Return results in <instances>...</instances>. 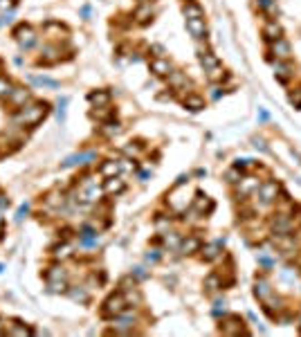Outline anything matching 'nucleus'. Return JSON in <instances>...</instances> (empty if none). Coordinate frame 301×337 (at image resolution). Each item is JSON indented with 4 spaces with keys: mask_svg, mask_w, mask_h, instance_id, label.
I'll return each mask as SVG.
<instances>
[{
    "mask_svg": "<svg viewBox=\"0 0 301 337\" xmlns=\"http://www.w3.org/2000/svg\"><path fill=\"white\" fill-rule=\"evenodd\" d=\"M47 112H50V106L45 101H32V104L18 108V112L14 115V124L25 128H34L36 124H41L45 119Z\"/></svg>",
    "mask_w": 301,
    "mask_h": 337,
    "instance_id": "f257e3e1",
    "label": "nucleus"
},
{
    "mask_svg": "<svg viewBox=\"0 0 301 337\" xmlns=\"http://www.w3.org/2000/svg\"><path fill=\"white\" fill-rule=\"evenodd\" d=\"M126 306H128V301H126V297H124V292H115L101 306V317L104 319H115V317H119L126 310Z\"/></svg>",
    "mask_w": 301,
    "mask_h": 337,
    "instance_id": "f03ea898",
    "label": "nucleus"
},
{
    "mask_svg": "<svg viewBox=\"0 0 301 337\" xmlns=\"http://www.w3.org/2000/svg\"><path fill=\"white\" fill-rule=\"evenodd\" d=\"M295 218L290 214H285V211H279V214H274V218L270 221V229H272L274 236H285V234H292L295 232Z\"/></svg>",
    "mask_w": 301,
    "mask_h": 337,
    "instance_id": "7ed1b4c3",
    "label": "nucleus"
},
{
    "mask_svg": "<svg viewBox=\"0 0 301 337\" xmlns=\"http://www.w3.org/2000/svg\"><path fill=\"white\" fill-rule=\"evenodd\" d=\"M189 203H191V198L187 193L185 185H175V189L169 193V207L173 211H182L189 207Z\"/></svg>",
    "mask_w": 301,
    "mask_h": 337,
    "instance_id": "20e7f679",
    "label": "nucleus"
},
{
    "mask_svg": "<svg viewBox=\"0 0 301 337\" xmlns=\"http://www.w3.org/2000/svg\"><path fill=\"white\" fill-rule=\"evenodd\" d=\"M14 38L18 41V45L23 47V50H29V47L36 43V32L29 25H18L14 29Z\"/></svg>",
    "mask_w": 301,
    "mask_h": 337,
    "instance_id": "39448f33",
    "label": "nucleus"
},
{
    "mask_svg": "<svg viewBox=\"0 0 301 337\" xmlns=\"http://www.w3.org/2000/svg\"><path fill=\"white\" fill-rule=\"evenodd\" d=\"M279 193H281V187L279 182H263L259 187V196H261V203L263 205H272L279 200Z\"/></svg>",
    "mask_w": 301,
    "mask_h": 337,
    "instance_id": "423d86ee",
    "label": "nucleus"
},
{
    "mask_svg": "<svg viewBox=\"0 0 301 337\" xmlns=\"http://www.w3.org/2000/svg\"><path fill=\"white\" fill-rule=\"evenodd\" d=\"M270 54H272V56H277V61H290V56H292L290 43L285 41L283 36H281V38H277V41H272V45H270Z\"/></svg>",
    "mask_w": 301,
    "mask_h": 337,
    "instance_id": "0eeeda50",
    "label": "nucleus"
},
{
    "mask_svg": "<svg viewBox=\"0 0 301 337\" xmlns=\"http://www.w3.org/2000/svg\"><path fill=\"white\" fill-rule=\"evenodd\" d=\"M220 333H225V335H241V333H247L243 326V319L236 317V315H229L223 324H220Z\"/></svg>",
    "mask_w": 301,
    "mask_h": 337,
    "instance_id": "6e6552de",
    "label": "nucleus"
},
{
    "mask_svg": "<svg viewBox=\"0 0 301 337\" xmlns=\"http://www.w3.org/2000/svg\"><path fill=\"white\" fill-rule=\"evenodd\" d=\"M254 295H256V299L259 301H270L274 297V292H272V285H270V281L265 279V277H256V281H254Z\"/></svg>",
    "mask_w": 301,
    "mask_h": 337,
    "instance_id": "1a4fd4ad",
    "label": "nucleus"
},
{
    "mask_svg": "<svg viewBox=\"0 0 301 337\" xmlns=\"http://www.w3.org/2000/svg\"><path fill=\"white\" fill-rule=\"evenodd\" d=\"M150 72L155 76H169L171 72H173V65H171V61L169 58H162V56H155L153 61L149 63Z\"/></svg>",
    "mask_w": 301,
    "mask_h": 337,
    "instance_id": "9d476101",
    "label": "nucleus"
},
{
    "mask_svg": "<svg viewBox=\"0 0 301 337\" xmlns=\"http://www.w3.org/2000/svg\"><path fill=\"white\" fill-rule=\"evenodd\" d=\"M187 32L196 38V41H200V38H205V34H207V25H205V18H187Z\"/></svg>",
    "mask_w": 301,
    "mask_h": 337,
    "instance_id": "9b49d317",
    "label": "nucleus"
},
{
    "mask_svg": "<svg viewBox=\"0 0 301 337\" xmlns=\"http://www.w3.org/2000/svg\"><path fill=\"white\" fill-rule=\"evenodd\" d=\"M263 36H265L270 43L283 36V29H281V25L277 23V18H267V23L263 25Z\"/></svg>",
    "mask_w": 301,
    "mask_h": 337,
    "instance_id": "f8f14e48",
    "label": "nucleus"
},
{
    "mask_svg": "<svg viewBox=\"0 0 301 337\" xmlns=\"http://www.w3.org/2000/svg\"><path fill=\"white\" fill-rule=\"evenodd\" d=\"M259 178H254V175H245V178H241L238 180V193H243V196H249V193L259 191Z\"/></svg>",
    "mask_w": 301,
    "mask_h": 337,
    "instance_id": "ddd939ff",
    "label": "nucleus"
},
{
    "mask_svg": "<svg viewBox=\"0 0 301 337\" xmlns=\"http://www.w3.org/2000/svg\"><path fill=\"white\" fill-rule=\"evenodd\" d=\"M198 61H200V65L205 68V72H211V70H216V68L220 65L218 56H216L211 50H203V52L198 54Z\"/></svg>",
    "mask_w": 301,
    "mask_h": 337,
    "instance_id": "4468645a",
    "label": "nucleus"
},
{
    "mask_svg": "<svg viewBox=\"0 0 301 337\" xmlns=\"http://www.w3.org/2000/svg\"><path fill=\"white\" fill-rule=\"evenodd\" d=\"M193 207H196L198 214H211L214 211V200L207 196V193H196V200H193Z\"/></svg>",
    "mask_w": 301,
    "mask_h": 337,
    "instance_id": "2eb2a0df",
    "label": "nucleus"
},
{
    "mask_svg": "<svg viewBox=\"0 0 301 337\" xmlns=\"http://www.w3.org/2000/svg\"><path fill=\"white\" fill-rule=\"evenodd\" d=\"M292 75H295V68L290 61H274V76L279 81H288Z\"/></svg>",
    "mask_w": 301,
    "mask_h": 337,
    "instance_id": "dca6fc26",
    "label": "nucleus"
},
{
    "mask_svg": "<svg viewBox=\"0 0 301 337\" xmlns=\"http://www.w3.org/2000/svg\"><path fill=\"white\" fill-rule=\"evenodd\" d=\"M124 189H126V182H124L122 178H117V175H113V178H106L104 193H108V196H117V193H122Z\"/></svg>",
    "mask_w": 301,
    "mask_h": 337,
    "instance_id": "f3484780",
    "label": "nucleus"
},
{
    "mask_svg": "<svg viewBox=\"0 0 301 337\" xmlns=\"http://www.w3.org/2000/svg\"><path fill=\"white\" fill-rule=\"evenodd\" d=\"M200 247H203V241L198 239V236H187L185 241H180L182 254H196V252H200Z\"/></svg>",
    "mask_w": 301,
    "mask_h": 337,
    "instance_id": "a211bd4d",
    "label": "nucleus"
},
{
    "mask_svg": "<svg viewBox=\"0 0 301 337\" xmlns=\"http://www.w3.org/2000/svg\"><path fill=\"white\" fill-rule=\"evenodd\" d=\"M94 157H97V153H94V151L76 153V155H70L68 160H65L63 167H75V164H88V162H93Z\"/></svg>",
    "mask_w": 301,
    "mask_h": 337,
    "instance_id": "6ab92c4d",
    "label": "nucleus"
},
{
    "mask_svg": "<svg viewBox=\"0 0 301 337\" xmlns=\"http://www.w3.org/2000/svg\"><path fill=\"white\" fill-rule=\"evenodd\" d=\"M124 168V164L122 162H117V160H106L104 164H101V175L104 178H113V175H119V171Z\"/></svg>",
    "mask_w": 301,
    "mask_h": 337,
    "instance_id": "aec40b11",
    "label": "nucleus"
},
{
    "mask_svg": "<svg viewBox=\"0 0 301 337\" xmlns=\"http://www.w3.org/2000/svg\"><path fill=\"white\" fill-rule=\"evenodd\" d=\"M88 101H90L94 108L108 106L110 104V93H108V90H97V93H90V94H88Z\"/></svg>",
    "mask_w": 301,
    "mask_h": 337,
    "instance_id": "412c9836",
    "label": "nucleus"
},
{
    "mask_svg": "<svg viewBox=\"0 0 301 337\" xmlns=\"http://www.w3.org/2000/svg\"><path fill=\"white\" fill-rule=\"evenodd\" d=\"M200 256H203L205 261H216L220 256V243L216 241V243H207L200 247Z\"/></svg>",
    "mask_w": 301,
    "mask_h": 337,
    "instance_id": "4be33fe9",
    "label": "nucleus"
},
{
    "mask_svg": "<svg viewBox=\"0 0 301 337\" xmlns=\"http://www.w3.org/2000/svg\"><path fill=\"white\" fill-rule=\"evenodd\" d=\"M7 99H9L12 104H16L18 108H20V106H25V101L29 99V93H27V90H23V88H14L12 94H9Z\"/></svg>",
    "mask_w": 301,
    "mask_h": 337,
    "instance_id": "5701e85b",
    "label": "nucleus"
},
{
    "mask_svg": "<svg viewBox=\"0 0 301 337\" xmlns=\"http://www.w3.org/2000/svg\"><path fill=\"white\" fill-rule=\"evenodd\" d=\"M185 18H205L203 7L198 5V2H193V0H189L185 5Z\"/></svg>",
    "mask_w": 301,
    "mask_h": 337,
    "instance_id": "b1692460",
    "label": "nucleus"
},
{
    "mask_svg": "<svg viewBox=\"0 0 301 337\" xmlns=\"http://www.w3.org/2000/svg\"><path fill=\"white\" fill-rule=\"evenodd\" d=\"M7 335L9 337H23V335H32V331H29L27 326L25 324H20V321H14L12 326H9V328H7Z\"/></svg>",
    "mask_w": 301,
    "mask_h": 337,
    "instance_id": "393cba45",
    "label": "nucleus"
},
{
    "mask_svg": "<svg viewBox=\"0 0 301 337\" xmlns=\"http://www.w3.org/2000/svg\"><path fill=\"white\" fill-rule=\"evenodd\" d=\"M185 106L189 111H203L205 108V99L198 97V94H187L185 97Z\"/></svg>",
    "mask_w": 301,
    "mask_h": 337,
    "instance_id": "a878e982",
    "label": "nucleus"
},
{
    "mask_svg": "<svg viewBox=\"0 0 301 337\" xmlns=\"http://www.w3.org/2000/svg\"><path fill=\"white\" fill-rule=\"evenodd\" d=\"M65 277H68V272H65V270H63L61 265H52V267H50V270L45 272L47 283H50V281H61V279H65Z\"/></svg>",
    "mask_w": 301,
    "mask_h": 337,
    "instance_id": "bb28decb",
    "label": "nucleus"
},
{
    "mask_svg": "<svg viewBox=\"0 0 301 337\" xmlns=\"http://www.w3.org/2000/svg\"><path fill=\"white\" fill-rule=\"evenodd\" d=\"M58 47H45V50H43V56H41V63H45V65H50V63H56L58 61Z\"/></svg>",
    "mask_w": 301,
    "mask_h": 337,
    "instance_id": "cd10ccee",
    "label": "nucleus"
},
{
    "mask_svg": "<svg viewBox=\"0 0 301 337\" xmlns=\"http://www.w3.org/2000/svg\"><path fill=\"white\" fill-rule=\"evenodd\" d=\"M45 34H56L54 38H65V36H68V29H65L61 23H47L45 25Z\"/></svg>",
    "mask_w": 301,
    "mask_h": 337,
    "instance_id": "c85d7f7f",
    "label": "nucleus"
},
{
    "mask_svg": "<svg viewBox=\"0 0 301 337\" xmlns=\"http://www.w3.org/2000/svg\"><path fill=\"white\" fill-rule=\"evenodd\" d=\"M256 7L263 14H267V16H274L277 14V0H256Z\"/></svg>",
    "mask_w": 301,
    "mask_h": 337,
    "instance_id": "c756f323",
    "label": "nucleus"
},
{
    "mask_svg": "<svg viewBox=\"0 0 301 337\" xmlns=\"http://www.w3.org/2000/svg\"><path fill=\"white\" fill-rule=\"evenodd\" d=\"M135 18H137V23H142V25H146L150 20V18H153V9H150L149 5H142L137 9V12H135Z\"/></svg>",
    "mask_w": 301,
    "mask_h": 337,
    "instance_id": "7c9ffc66",
    "label": "nucleus"
},
{
    "mask_svg": "<svg viewBox=\"0 0 301 337\" xmlns=\"http://www.w3.org/2000/svg\"><path fill=\"white\" fill-rule=\"evenodd\" d=\"M218 288H223L220 277H218V274H209L207 279H205V290H207V292H216Z\"/></svg>",
    "mask_w": 301,
    "mask_h": 337,
    "instance_id": "2f4dec72",
    "label": "nucleus"
},
{
    "mask_svg": "<svg viewBox=\"0 0 301 337\" xmlns=\"http://www.w3.org/2000/svg\"><path fill=\"white\" fill-rule=\"evenodd\" d=\"M68 295L72 297L75 301H79V303H86L88 299H90V297H88V292L83 290V288H79V285H76V288H70V292H68Z\"/></svg>",
    "mask_w": 301,
    "mask_h": 337,
    "instance_id": "473e14b6",
    "label": "nucleus"
},
{
    "mask_svg": "<svg viewBox=\"0 0 301 337\" xmlns=\"http://www.w3.org/2000/svg\"><path fill=\"white\" fill-rule=\"evenodd\" d=\"M12 90H14L12 81H9L7 76H2V75H0V99L9 97V94H12Z\"/></svg>",
    "mask_w": 301,
    "mask_h": 337,
    "instance_id": "72a5a7b5",
    "label": "nucleus"
},
{
    "mask_svg": "<svg viewBox=\"0 0 301 337\" xmlns=\"http://www.w3.org/2000/svg\"><path fill=\"white\" fill-rule=\"evenodd\" d=\"M162 241H164V245H167V247H178L182 239H180V236H178L175 232H167V234L162 236Z\"/></svg>",
    "mask_w": 301,
    "mask_h": 337,
    "instance_id": "f704fd0d",
    "label": "nucleus"
},
{
    "mask_svg": "<svg viewBox=\"0 0 301 337\" xmlns=\"http://www.w3.org/2000/svg\"><path fill=\"white\" fill-rule=\"evenodd\" d=\"M241 178H243V175H241V168H236V167H232V168H229V171L225 173V180H227V182H232V185H234V182H238Z\"/></svg>",
    "mask_w": 301,
    "mask_h": 337,
    "instance_id": "c9c22d12",
    "label": "nucleus"
},
{
    "mask_svg": "<svg viewBox=\"0 0 301 337\" xmlns=\"http://www.w3.org/2000/svg\"><path fill=\"white\" fill-rule=\"evenodd\" d=\"M101 131H104V135L113 137V135H119V131H122V128H119V124H117V122H110V124H106Z\"/></svg>",
    "mask_w": 301,
    "mask_h": 337,
    "instance_id": "e433bc0d",
    "label": "nucleus"
},
{
    "mask_svg": "<svg viewBox=\"0 0 301 337\" xmlns=\"http://www.w3.org/2000/svg\"><path fill=\"white\" fill-rule=\"evenodd\" d=\"M72 254V252H70V245H58V247H54V256H56V259H68V256Z\"/></svg>",
    "mask_w": 301,
    "mask_h": 337,
    "instance_id": "4c0bfd02",
    "label": "nucleus"
},
{
    "mask_svg": "<svg viewBox=\"0 0 301 337\" xmlns=\"http://www.w3.org/2000/svg\"><path fill=\"white\" fill-rule=\"evenodd\" d=\"M32 81L38 83V86H50V88H56V86H58V83L54 81V79H47V76H34Z\"/></svg>",
    "mask_w": 301,
    "mask_h": 337,
    "instance_id": "58836bf2",
    "label": "nucleus"
},
{
    "mask_svg": "<svg viewBox=\"0 0 301 337\" xmlns=\"http://www.w3.org/2000/svg\"><path fill=\"white\" fill-rule=\"evenodd\" d=\"M65 288H68L65 279H61V281H50V290H52V292H65Z\"/></svg>",
    "mask_w": 301,
    "mask_h": 337,
    "instance_id": "ea45409f",
    "label": "nucleus"
},
{
    "mask_svg": "<svg viewBox=\"0 0 301 337\" xmlns=\"http://www.w3.org/2000/svg\"><path fill=\"white\" fill-rule=\"evenodd\" d=\"M256 259H259V263H261L263 267H272V265H274L272 259H270V256H265L263 252H259V256H256Z\"/></svg>",
    "mask_w": 301,
    "mask_h": 337,
    "instance_id": "a19ab883",
    "label": "nucleus"
},
{
    "mask_svg": "<svg viewBox=\"0 0 301 337\" xmlns=\"http://www.w3.org/2000/svg\"><path fill=\"white\" fill-rule=\"evenodd\" d=\"M171 83H173V86H182V83H187V79L182 75H180V72H171Z\"/></svg>",
    "mask_w": 301,
    "mask_h": 337,
    "instance_id": "79ce46f5",
    "label": "nucleus"
},
{
    "mask_svg": "<svg viewBox=\"0 0 301 337\" xmlns=\"http://www.w3.org/2000/svg\"><path fill=\"white\" fill-rule=\"evenodd\" d=\"M47 205H50V207H56V205H61L63 203V198H58V193H50V196H47V200H45Z\"/></svg>",
    "mask_w": 301,
    "mask_h": 337,
    "instance_id": "37998d69",
    "label": "nucleus"
},
{
    "mask_svg": "<svg viewBox=\"0 0 301 337\" xmlns=\"http://www.w3.org/2000/svg\"><path fill=\"white\" fill-rule=\"evenodd\" d=\"M27 211H29V205H27V203H25V205H20V209L16 211V221H18V223L23 221L25 216H27Z\"/></svg>",
    "mask_w": 301,
    "mask_h": 337,
    "instance_id": "c03bdc74",
    "label": "nucleus"
},
{
    "mask_svg": "<svg viewBox=\"0 0 301 337\" xmlns=\"http://www.w3.org/2000/svg\"><path fill=\"white\" fill-rule=\"evenodd\" d=\"M65 106H68V99H61L58 101V119L61 122H65Z\"/></svg>",
    "mask_w": 301,
    "mask_h": 337,
    "instance_id": "a18cd8bd",
    "label": "nucleus"
},
{
    "mask_svg": "<svg viewBox=\"0 0 301 337\" xmlns=\"http://www.w3.org/2000/svg\"><path fill=\"white\" fill-rule=\"evenodd\" d=\"M290 101L295 104V108H301V90H297V93L290 94Z\"/></svg>",
    "mask_w": 301,
    "mask_h": 337,
    "instance_id": "49530a36",
    "label": "nucleus"
},
{
    "mask_svg": "<svg viewBox=\"0 0 301 337\" xmlns=\"http://www.w3.org/2000/svg\"><path fill=\"white\" fill-rule=\"evenodd\" d=\"M146 261H149V263H155V261H160V252H157V250H150V252H146Z\"/></svg>",
    "mask_w": 301,
    "mask_h": 337,
    "instance_id": "de8ad7c7",
    "label": "nucleus"
},
{
    "mask_svg": "<svg viewBox=\"0 0 301 337\" xmlns=\"http://www.w3.org/2000/svg\"><path fill=\"white\" fill-rule=\"evenodd\" d=\"M124 153H126V155H133V157H135V155L139 153V146H135L133 142H131V144H128L126 149H124Z\"/></svg>",
    "mask_w": 301,
    "mask_h": 337,
    "instance_id": "09e8293b",
    "label": "nucleus"
},
{
    "mask_svg": "<svg viewBox=\"0 0 301 337\" xmlns=\"http://www.w3.org/2000/svg\"><path fill=\"white\" fill-rule=\"evenodd\" d=\"M14 7V0H0V9L5 12V9H12Z\"/></svg>",
    "mask_w": 301,
    "mask_h": 337,
    "instance_id": "8fccbe9b",
    "label": "nucleus"
},
{
    "mask_svg": "<svg viewBox=\"0 0 301 337\" xmlns=\"http://www.w3.org/2000/svg\"><path fill=\"white\" fill-rule=\"evenodd\" d=\"M254 146H256V149H261V151H267L265 142H263V140H259V137H254Z\"/></svg>",
    "mask_w": 301,
    "mask_h": 337,
    "instance_id": "3c124183",
    "label": "nucleus"
},
{
    "mask_svg": "<svg viewBox=\"0 0 301 337\" xmlns=\"http://www.w3.org/2000/svg\"><path fill=\"white\" fill-rule=\"evenodd\" d=\"M135 277H137V279H144V277H146L144 270H142V267H135Z\"/></svg>",
    "mask_w": 301,
    "mask_h": 337,
    "instance_id": "603ef678",
    "label": "nucleus"
},
{
    "mask_svg": "<svg viewBox=\"0 0 301 337\" xmlns=\"http://www.w3.org/2000/svg\"><path fill=\"white\" fill-rule=\"evenodd\" d=\"M0 225H2V216H0Z\"/></svg>",
    "mask_w": 301,
    "mask_h": 337,
    "instance_id": "864d4df0",
    "label": "nucleus"
}]
</instances>
